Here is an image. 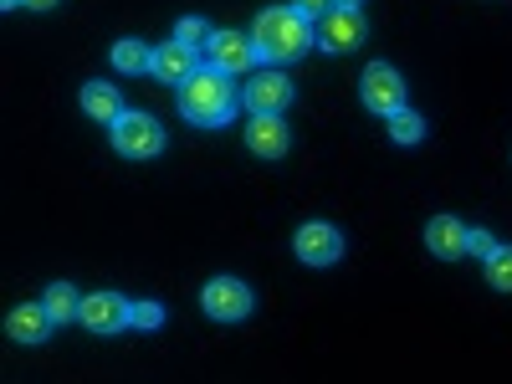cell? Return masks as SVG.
Segmentation results:
<instances>
[{
    "label": "cell",
    "mask_w": 512,
    "mask_h": 384,
    "mask_svg": "<svg viewBox=\"0 0 512 384\" xmlns=\"http://www.w3.org/2000/svg\"><path fill=\"white\" fill-rule=\"evenodd\" d=\"M82 113L98 118V123H118L123 103H118V93L108 88V82H88V88H82Z\"/></svg>",
    "instance_id": "15"
},
{
    "label": "cell",
    "mask_w": 512,
    "mask_h": 384,
    "mask_svg": "<svg viewBox=\"0 0 512 384\" xmlns=\"http://www.w3.org/2000/svg\"><path fill=\"white\" fill-rule=\"evenodd\" d=\"M466 251H477L482 262H487V256L497 251V236H492V231H472V246H466Z\"/></svg>",
    "instance_id": "22"
},
{
    "label": "cell",
    "mask_w": 512,
    "mask_h": 384,
    "mask_svg": "<svg viewBox=\"0 0 512 384\" xmlns=\"http://www.w3.org/2000/svg\"><path fill=\"white\" fill-rule=\"evenodd\" d=\"M236 108H241L236 82H231L226 72H216V67H200V72L185 82V88H180V113H185L190 123H200V128L231 123Z\"/></svg>",
    "instance_id": "2"
},
{
    "label": "cell",
    "mask_w": 512,
    "mask_h": 384,
    "mask_svg": "<svg viewBox=\"0 0 512 384\" xmlns=\"http://www.w3.org/2000/svg\"><path fill=\"white\" fill-rule=\"evenodd\" d=\"M0 6H6V11H16V6H26V0H0Z\"/></svg>",
    "instance_id": "25"
},
{
    "label": "cell",
    "mask_w": 512,
    "mask_h": 384,
    "mask_svg": "<svg viewBox=\"0 0 512 384\" xmlns=\"http://www.w3.org/2000/svg\"><path fill=\"white\" fill-rule=\"evenodd\" d=\"M292 246H297V256H303L308 267H328V262L344 256V236H338L328 221H308L303 231L292 236Z\"/></svg>",
    "instance_id": "7"
},
{
    "label": "cell",
    "mask_w": 512,
    "mask_h": 384,
    "mask_svg": "<svg viewBox=\"0 0 512 384\" xmlns=\"http://www.w3.org/2000/svg\"><path fill=\"white\" fill-rule=\"evenodd\" d=\"M333 6H359V0H333Z\"/></svg>",
    "instance_id": "26"
},
{
    "label": "cell",
    "mask_w": 512,
    "mask_h": 384,
    "mask_svg": "<svg viewBox=\"0 0 512 384\" xmlns=\"http://www.w3.org/2000/svg\"><path fill=\"white\" fill-rule=\"evenodd\" d=\"M297 11H303V16H328L333 0H297Z\"/></svg>",
    "instance_id": "23"
},
{
    "label": "cell",
    "mask_w": 512,
    "mask_h": 384,
    "mask_svg": "<svg viewBox=\"0 0 512 384\" xmlns=\"http://www.w3.org/2000/svg\"><path fill=\"white\" fill-rule=\"evenodd\" d=\"M128 323H134V328H159L164 323V308L159 303H134V308H128Z\"/></svg>",
    "instance_id": "21"
},
{
    "label": "cell",
    "mask_w": 512,
    "mask_h": 384,
    "mask_svg": "<svg viewBox=\"0 0 512 384\" xmlns=\"http://www.w3.org/2000/svg\"><path fill=\"white\" fill-rule=\"evenodd\" d=\"M487 282H492L497 292H512V246H497V251L487 256Z\"/></svg>",
    "instance_id": "19"
},
{
    "label": "cell",
    "mask_w": 512,
    "mask_h": 384,
    "mask_svg": "<svg viewBox=\"0 0 512 384\" xmlns=\"http://www.w3.org/2000/svg\"><path fill=\"white\" fill-rule=\"evenodd\" d=\"M195 72H200V52L195 47H185V41H164V47H154V77L185 88Z\"/></svg>",
    "instance_id": "9"
},
{
    "label": "cell",
    "mask_w": 512,
    "mask_h": 384,
    "mask_svg": "<svg viewBox=\"0 0 512 384\" xmlns=\"http://www.w3.org/2000/svg\"><path fill=\"white\" fill-rule=\"evenodd\" d=\"M318 41L328 52H354L359 41H364V16H359V6H333L328 16H323V26H318Z\"/></svg>",
    "instance_id": "8"
},
{
    "label": "cell",
    "mask_w": 512,
    "mask_h": 384,
    "mask_svg": "<svg viewBox=\"0 0 512 384\" xmlns=\"http://www.w3.org/2000/svg\"><path fill=\"white\" fill-rule=\"evenodd\" d=\"M113 67L118 72H154V52L144 47V41H118V47H113Z\"/></svg>",
    "instance_id": "16"
},
{
    "label": "cell",
    "mask_w": 512,
    "mask_h": 384,
    "mask_svg": "<svg viewBox=\"0 0 512 384\" xmlns=\"http://www.w3.org/2000/svg\"><path fill=\"white\" fill-rule=\"evenodd\" d=\"M246 144H251V154H262V159H282L287 154V123H282V113H251Z\"/></svg>",
    "instance_id": "11"
},
{
    "label": "cell",
    "mask_w": 512,
    "mask_h": 384,
    "mask_svg": "<svg viewBox=\"0 0 512 384\" xmlns=\"http://www.w3.org/2000/svg\"><path fill=\"white\" fill-rule=\"evenodd\" d=\"M390 139H395V144H420V139H425V118L400 108V113L390 118Z\"/></svg>",
    "instance_id": "18"
},
{
    "label": "cell",
    "mask_w": 512,
    "mask_h": 384,
    "mask_svg": "<svg viewBox=\"0 0 512 384\" xmlns=\"http://www.w3.org/2000/svg\"><path fill=\"white\" fill-rule=\"evenodd\" d=\"M26 6H36V11H47V6H57V0H26Z\"/></svg>",
    "instance_id": "24"
},
{
    "label": "cell",
    "mask_w": 512,
    "mask_h": 384,
    "mask_svg": "<svg viewBox=\"0 0 512 384\" xmlns=\"http://www.w3.org/2000/svg\"><path fill=\"white\" fill-rule=\"evenodd\" d=\"M47 313H52L57 323H72V318H82V297H77L67 282H57V287H47Z\"/></svg>",
    "instance_id": "17"
},
{
    "label": "cell",
    "mask_w": 512,
    "mask_h": 384,
    "mask_svg": "<svg viewBox=\"0 0 512 384\" xmlns=\"http://www.w3.org/2000/svg\"><path fill=\"white\" fill-rule=\"evenodd\" d=\"M210 36H216V31H210L200 16H185V21L175 26V41H185V47H195V52H200V47H210Z\"/></svg>",
    "instance_id": "20"
},
{
    "label": "cell",
    "mask_w": 512,
    "mask_h": 384,
    "mask_svg": "<svg viewBox=\"0 0 512 384\" xmlns=\"http://www.w3.org/2000/svg\"><path fill=\"white\" fill-rule=\"evenodd\" d=\"M57 328V318L47 313V303H21L11 318H6V333L16 338V344H41Z\"/></svg>",
    "instance_id": "13"
},
{
    "label": "cell",
    "mask_w": 512,
    "mask_h": 384,
    "mask_svg": "<svg viewBox=\"0 0 512 384\" xmlns=\"http://www.w3.org/2000/svg\"><path fill=\"white\" fill-rule=\"evenodd\" d=\"M292 103V82L282 72H256L246 82V108L251 113H282Z\"/></svg>",
    "instance_id": "10"
},
{
    "label": "cell",
    "mask_w": 512,
    "mask_h": 384,
    "mask_svg": "<svg viewBox=\"0 0 512 384\" xmlns=\"http://www.w3.org/2000/svg\"><path fill=\"white\" fill-rule=\"evenodd\" d=\"M128 308L134 303H123L118 292H93V297H82V323L93 333H113V328L128 323Z\"/></svg>",
    "instance_id": "12"
},
{
    "label": "cell",
    "mask_w": 512,
    "mask_h": 384,
    "mask_svg": "<svg viewBox=\"0 0 512 384\" xmlns=\"http://www.w3.org/2000/svg\"><path fill=\"white\" fill-rule=\"evenodd\" d=\"M113 128V149L123 154V159H154L159 149H164V128L149 118V113H118V123H108Z\"/></svg>",
    "instance_id": "3"
},
{
    "label": "cell",
    "mask_w": 512,
    "mask_h": 384,
    "mask_svg": "<svg viewBox=\"0 0 512 384\" xmlns=\"http://www.w3.org/2000/svg\"><path fill=\"white\" fill-rule=\"evenodd\" d=\"M425 246H431L436 256H446V262H456V256H466V246H472V231H466L456 216H436L431 226H425Z\"/></svg>",
    "instance_id": "14"
},
{
    "label": "cell",
    "mask_w": 512,
    "mask_h": 384,
    "mask_svg": "<svg viewBox=\"0 0 512 384\" xmlns=\"http://www.w3.org/2000/svg\"><path fill=\"white\" fill-rule=\"evenodd\" d=\"M205 62L231 77V72H251L256 62H262V52H256L251 31H216V36H210V47H205Z\"/></svg>",
    "instance_id": "4"
},
{
    "label": "cell",
    "mask_w": 512,
    "mask_h": 384,
    "mask_svg": "<svg viewBox=\"0 0 512 384\" xmlns=\"http://www.w3.org/2000/svg\"><path fill=\"white\" fill-rule=\"evenodd\" d=\"M359 93H364L369 113H384V118H395V113L405 108V82H400V72H395V67H384V62H374V67L364 72Z\"/></svg>",
    "instance_id": "5"
},
{
    "label": "cell",
    "mask_w": 512,
    "mask_h": 384,
    "mask_svg": "<svg viewBox=\"0 0 512 384\" xmlns=\"http://www.w3.org/2000/svg\"><path fill=\"white\" fill-rule=\"evenodd\" d=\"M251 41H256V52H262V62H292V57H303L313 47L318 31L297 6H272V11L256 16Z\"/></svg>",
    "instance_id": "1"
},
{
    "label": "cell",
    "mask_w": 512,
    "mask_h": 384,
    "mask_svg": "<svg viewBox=\"0 0 512 384\" xmlns=\"http://www.w3.org/2000/svg\"><path fill=\"white\" fill-rule=\"evenodd\" d=\"M200 303H205V313L216 318V323H241V318L251 313V292H246V282H236V277H216V282H205Z\"/></svg>",
    "instance_id": "6"
}]
</instances>
